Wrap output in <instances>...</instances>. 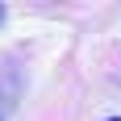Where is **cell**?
<instances>
[{
	"label": "cell",
	"mask_w": 121,
	"mask_h": 121,
	"mask_svg": "<svg viewBox=\"0 0 121 121\" xmlns=\"http://www.w3.org/2000/svg\"><path fill=\"white\" fill-rule=\"evenodd\" d=\"M0 121H4V96H0Z\"/></svg>",
	"instance_id": "cell-1"
},
{
	"label": "cell",
	"mask_w": 121,
	"mask_h": 121,
	"mask_svg": "<svg viewBox=\"0 0 121 121\" xmlns=\"http://www.w3.org/2000/svg\"><path fill=\"white\" fill-rule=\"evenodd\" d=\"M0 21H4V4H0Z\"/></svg>",
	"instance_id": "cell-2"
},
{
	"label": "cell",
	"mask_w": 121,
	"mask_h": 121,
	"mask_svg": "<svg viewBox=\"0 0 121 121\" xmlns=\"http://www.w3.org/2000/svg\"><path fill=\"white\" fill-rule=\"evenodd\" d=\"M113 121H121V117H113Z\"/></svg>",
	"instance_id": "cell-3"
}]
</instances>
